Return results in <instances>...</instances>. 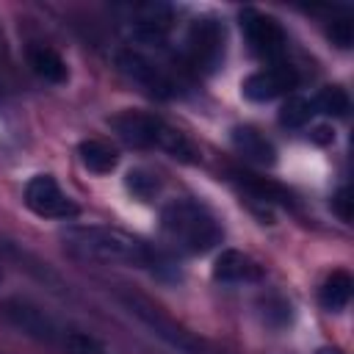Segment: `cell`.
<instances>
[{
  "mask_svg": "<svg viewBox=\"0 0 354 354\" xmlns=\"http://www.w3.org/2000/svg\"><path fill=\"white\" fill-rule=\"evenodd\" d=\"M61 238H64V246L83 260L122 263V266H155L158 263V254L144 241L116 227L77 224V227H66Z\"/></svg>",
  "mask_w": 354,
  "mask_h": 354,
  "instance_id": "6da1fadb",
  "label": "cell"
},
{
  "mask_svg": "<svg viewBox=\"0 0 354 354\" xmlns=\"http://www.w3.org/2000/svg\"><path fill=\"white\" fill-rule=\"evenodd\" d=\"M160 230L166 241L185 254H205L224 238L218 221L207 207L191 199H174L160 210Z\"/></svg>",
  "mask_w": 354,
  "mask_h": 354,
  "instance_id": "7a4b0ae2",
  "label": "cell"
},
{
  "mask_svg": "<svg viewBox=\"0 0 354 354\" xmlns=\"http://www.w3.org/2000/svg\"><path fill=\"white\" fill-rule=\"evenodd\" d=\"M113 130L130 144V147H141V149H160L177 160L194 163L196 160V149L194 144L174 130L171 124H166L163 119L152 116V113H138V111H124L119 116H113Z\"/></svg>",
  "mask_w": 354,
  "mask_h": 354,
  "instance_id": "3957f363",
  "label": "cell"
},
{
  "mask_svg": "<svg viewBox=\"0 0 354 354\" xmlns=\"http://www.w3.org/2000/svg\"><path fill=\"white\" fill-rule=\"evenodd\" d=\"M0 315L6 318V324L19 329L22 335H28L33 340H41V343H50V346H58V348H64V343L72 332V329L61 326L55 318H50L44 310H39L33 301L19 299V296L6 299L0 304Z\"/></svg>",
  "mask_w": 354,
  "mask_h": 354,
  "instance_id": "277c9868",
  "label": "cell"
},
{
  "mask_svg": "<svg viewBox=\"0 0 354 354\" xmlns=\"http://www.w3.org/2000/svg\"><path fill=\"white\" fill-rule=\"evenodd\" d=\"M116 66H119V72L124 77H130L136 86H141L152 97L169 100V97L180 94V80L166 66H160L158 61L144 55L141 50H133V47L119 50L116 53Z\"/></svg>",
  "mask_w": 354,
  "mask_h": 354,
  "instance_id": "5b68a950",
  "label": "cell"
},
{
  "mask_svg": "<svg viewBox=\"0 0 354 354\" xmlns=\"http://www.w3.org/2000/svg\"><path fill=\"white\" fill-rule=\"evenodd\" d=\"M185 58L196 72H213L224 61V25L213 17L196 19L185 36Z\"/></svg>",
  "mask_w": 354,
  "mask_h": 354,
  "instance_id": "8992f818",
  "label": "cell"
},
{
  "mask_svg": "<svg viewBox=\"0 0 354 354\" xmlns=\"http://www.w3.org/2000/svg\"><path fill=\"white\" fill-rule=\"evenodd\" d=\"M241 30H243V39L254 55H260L263 61H271V64L282 61L285 47H288V36L274 17L260 14V11H243L241 14Z\"/></svg>",
  "mask_w": 354,
  "mask_h": 354,
  "instance_id": "52a82bcc",
  "label": "cell"
},
{
  "mask_svg": "<svg viewBox=\"0 0 354 354\" xmlns=\"http://www.w3.org/2000/svg\"><path fill=\"white\" fill-rule=\"evenodd\" d=\"M25 205L41 218H72L77 216V205L61 191V185L50 174H36L25 185Z\"/></svg>",
  "mask_w": 354,
  "mask_h": 354,
  "instance_id": "ba28073f",
  "label": "cell"
},
{
  "mask_svg": "<svg viewBox=\"0 0 354 354\" xmlns=\"http://www.w3.org/2000/svg\"><path fill=\"white\" fill-rule=\"evenodd\" d=\"M296 86H299L296 69H293L290 64L279 61V64H268V66L252 72V75L243 80L241 91H243V97L252 100V102H268V100H277V97H282V94H290Z\"/></svg>",
  "mask_w": 354,
  "mask_h": 354,
  "instance_id": "9c48e42d",
  "label": "cell"
},
{
  "mask_svg": "<svg viewBox=\"0 0 354 354\" xmlns=\"http://www.w3.org/2000/svg\"><path fill=\"white\" fill-rule=\"evenodd\" d=\"M232 147L238 149V155L254 166H271L277 160V149L274 144L254 127H235L232 130Z\"/></svg>",
  "mask_w": 354,
  "mask_h": 354,
  "instance_id": "30bf717a",
  "label": "cell"
},
{
  "mask_svg": "<svg viewBox=\"0 0 354 354\" xmlns=\"http://www.w3.org/2000/svg\"><path fill=\"white\" fill-rule=\"evenodd\" d=\"M213 277L218 282H254V279L263 277V271H260V266L249 254H243L238 249H224L216 257Z\"/></svg>",
  "mask_w": 354,
  "mask_h": 354,
  "instance_id": "8fae6325",
  "label": "cell"
},
{
  "mask_svg": "<svg viewBox=\"0 0 354 354\" xmlns=\"http://www.w3.org/2000/svg\"><path fill=\"white\" fill-rule=\"evenodd\" d=\"M28 64L33 69L36 77H41L44 83H64L69 77V69H66V61L53 50V47H30L28 50Z\"/></svg>",
  "mask_w": 354,
  "mask_h": 354,
  "instance_id": "7c38bea8",
  "label": "cell"
},
{
  "mask_svg": "<svg viewBox=\"0 0 354 354\" xmlns=\"http://www.w3.org/2000/svg\"><path fill=\"white\" fill-rule=\"evenodd\" d=\"M77 155H80V163H83L88 171H94V174H108V171H113L116 163H119L116 149H113L111 144L100 141V138H86V141H80Z\"/></svg>",
  "mask_w": 354,
  "mask_h": 354,
  "instance_id": "4fadbf2b",
  "label": "cell"
},
{
  "mask_svg": "<svg viewBox=\"0 0 354 354\" xmlns=\"http://www.w3.org/2000/svg\"><path fill=\"white\" fill-rule=\"evenodd\" d=\"M235 183L254 199H260L263 205H290V196L282 185L266 180V177H257V174H249V171H235Z\"/></svg>",
  "mask_w": 354,
  "mask_h": 354,
  "instance_id": "5bb4252c",
  "label": "cell"
},
{
  "mask_svg": "<svg viewBox=\"0 0 354 354\" xmlns=\"http://www.w3.org/2000/svg\"><path fill=\"white\" fill-rule=\"evenodd\" d=\"M351 288H354V282H351V277L346 274V271H332L329 277H326V282L321 285V304L329 310V313H340V310H346L348 307V301H351Z\"/></svg>",
  "mask_w": 354,
  "mask_h": 354,
  "instance_id": "9a60e30c",
  "label": "cell"
},
{
  "mask_svg": "<svg viewBox=\"0 0 354 354\" xmlns=\"http://www.w3.org/2000/svg\"><path fill=\"white\" fill-rule=\"evenodd\" d=\"M315 116V105H313V100L310 97H288L285 102H282V108H279V124L282 127H290V130H296V127H304L310 119Z\"/></svg>",
  "mask_w": 354,
  "mask_h": 354,
  "instance_id": "2e32d148",
  "label": "cell"
},
{
  "mask_svg": "<svg viewBox=\"0 0 354 354\" xmlns=\"http://www.w3.org/2000/svg\"><path fill=\"white\" fill-rule=\"evenodd\" d=\"M315 113H329V116H346L348 113V94L340 86H326L313 97Z\"/></svg>",
  "mask_w": 354,
  "mask_h": 354,
  "instance_id": "e0dca14e",
  "label": "cell"
},
{
  "mask_svg": "<svg viewBox=\"0 0 354 354\" xmlns=\"http://www.w3.org/2000/svg\"><path fill=\"white\" fill-rule=\"evenodd\" d=\"M127 188H130L138 199H149V196L158 194V177L149 174V171H144V169H136V171L127 174Z\"/></svg>",
  "mask_w": 354,
  "mask_h": 354,
  "instance_id": "ac0fdd59",
  "label": "cell"
},
{
  "mask_svg": "<svg viewBox=\"0 0 354 354\" xmlns=\"http://www.w3.org/2000/svg\"><path fill=\"white\" fill-rule=\"evenodd\" d=\"M329 39L337 44V47H351V41H354V25H351V19H332V25H329Z\"/></svg>",
  "mask_w": 354,
  "mask_h": 354,
  "instance_id": "d6986e66",
  "label": "cell"
},
{
  "mask_svg": "<svg viewBox=\"0 0 354 354\" xmlns=\"http://www.w3.org/2000/svg\"><path fill=\"white\" fill-rule=\"evenodd\" d=\"M351 205H354V199H351V194H348V188H340L335 196H332V213L343 221V224H351Z\"/></svg>",
  "mask_w": 354,
  "mask_h": 354,
  "instance_id": "ffe728a7",
  "label": "cell"
},
{
  "mask_svg": "<svg viewBox=\"0 0 354 354\" xmlns=\"http://www.w3.org/2000/svg\"><path fill=\"white\" fill-rule=\"evenodd\" d=\"M315 354H340V351H337V348H318Z\"/></svg>",
  "mask_w": 354,
  "mask_h": 354,
  "instance_id": "44dd1931",
  "label": "cell"
},
{
  "mask_svg": "<svg viewBox=\"0 0 354 354\" xmlns=\"http://www.w3.org/2000/svg\"><path fill=\"white\" fill-rule=\"evenodd\" d=\"M0 94H3V86H0Z\"/></svg>",
  "mask_w": 354,
  "mask_h": 354,
  "instance_id": "7402d4cb",
  "label": "cell"
}]
</instances>
